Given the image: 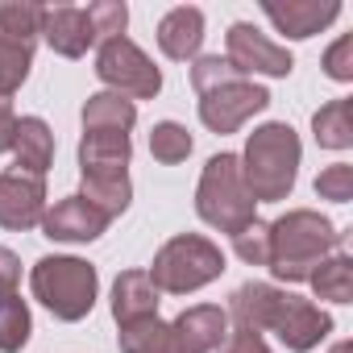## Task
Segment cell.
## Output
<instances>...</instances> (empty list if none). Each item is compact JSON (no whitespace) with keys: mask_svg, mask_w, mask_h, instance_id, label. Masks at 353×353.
I'll use <instances>...</instances> for the list:
<instances>
[{"mask_svg":"<svg viewBox=\"0 0 353 353\" xmlns=\"http://www.w3.org/2000/svg\"><path fill=\"white\" fill-rule=\"evenodd\" d=\"M312 291L320 299H332V303H349L353 299V262L349 254H328L316 270H312Z\"/></svg>","mask_w":353,"mask_h":353,"instance_id":"ffe728a7","label":"cell"},{"mask_svg":"<svg viewBox=\"0 0 353 353\" xmlns=\"http://www.w3.org/2000/svg\"><path fill=\"white\" fill-rule=\"evenodd\" d=\"M125 21H129V9L117 5V0H100V5H88V9L54 5V9H42V38L54 46V54L83 59L88 46L121 38Z\"/></svg>","mask_w":353,"mask_h":353,"instance_id":"277c9868","label":"cell"},{"mask_svg":"<svg viewBox=\"0 0 353 353\" xmlns=\"http://www.w3.org/2000/svg\"><path fill=\"white\" fill-rule=\"evenodd\" d=\"M233 250H237V258L250 262V266H270V225H262V221L245 225V229L233 237Z\"/></svg>","mask_w":353,"mask_h":353,"instance_id":"484cf974","label":"cell"},{"mask_svg":"<svg viewBox=\"0 0 353 353\" xmlns=\"http://www.w3.org/2000/svg\"><path fill=\"white\" fill-rule=\"evenodd\" d=\"M200 42H204V13L192 9V5L170 9V13L158 21V46H162V54L174 59V63L196 59Z\"/></svg>","mask_w":353,"mask_h":353,"instance_id":"9a60e30c","label":"cell"},{"mask_svg":"<svg viewBox=\"0 0 353 353\" xmlns=\"http://www.w3.org/2000/svg\"><path fill=\"white\" fill-rule=\"evenodd\" d=\"M221 353H270L266 349V341H262V332L258 328H250V324H233L229 328V336H225V349Z\"/></svg>","mask_w":353,"mask_h":353,"instance_id":"f1b7e54d","label":"cell"},{"mask_svg":"<svg viewBox=\"0 0 353 353\" xmlns=\"http://www.w3.org/2000/svg\"><path fill=\"white\" fill-rule=\"evenodd\" d=\"M270 104V92L258 88L254 79H221L212 88L200 92V121L212 129V133H237L254 112H262Z\"/></svg>","mask_w":353,"mask_h":353,"instance_id":"9c48e42d","label":"cell"},{"mask_svg":"<svg viewBox=\"0 0 353 353\" xmlns=\"http://www.w3.org/2000/svg\"><path fill=\"white\" fill-rule=\"evenodd\" d=\"M150 154H154L158 162H166V166L183 162V158L192 154V133H188L183 125H174V121H162V125H154V133H150Z\"/></svg>","mask_w":353,"mask_h":353,"instance_id":"cb8c5ba5","label":"cell"},{"mask_svg":"<svg viewBox=\"0 0 353 353\" xmlns=\"http://www.w3.org/2000/svg\"><path fill=\"white\" fill-rule=\"evenodd\" d=\"M174 332V353H212L229 336V312L216 303H196L179 320H170Z\"/></svg>","mask_w":353,"mask_h":353,"instance_id":"7c38bea8","label":"cell"},{"mask_svg":"<svg viewBox=\"0 0 353 353\" xmlns=\"http://www.w3.org/2000/svg\"><path fill=\"white\" fill-rule=\"evenodd\" d=\"M225 63L245 79V75H291V67H295V59H291V50H283L279 42H270L262 30H254L250 21H237L233 30H229V54H225Z\"/></svg>","mask_w":353,"mask_h":353,"instance_id":"30bf717a","label":"cell"},{"mask_svg":"<svg viewBox=\"0 0 353 353\" xmlns=\"http://www.w3.org/2000/svg\"><path fill=\"white\" fill-rule=\"evenodd\" d=\"M46 216V183L42 174H30L21 166L0 174V229L26 233L34 225H42Z\"/></svg>","mask_w":353,"mask_h":353,"instance_id":"8fae6325","label":"cell"},{"mask_svg":"<svg viewBox=\"0 0 353 353\" xmlns=\"http://www.w3.org/2000/svg\"><path fill=\"white\" fill-rule=\"evenodd\" d=\"M229 307H233V316L241 324L279 332V341L291 353H307V349H316L332 332L328 312H320L316 303H307L299 295H287V291H279L270 283H245V287H237Z\"/></svg>","mask_w":353,"mask_h":353,"instance_id":"6da1fadb","label":"cell"},{"mask_svg":"<svg viewBox=\"0 0 353 353\" xmlns=\"http://www.w3.org/2000/svg\"><path fill=\"white\" fill-rule=\"evenodd\" d=\"M30 63H34V50H30V46H17V42H5V38H0V100H9V96L26 83Z\"/></svg>","mask_w":353,"mask_h":353,"instance_id":"d4e9b609","label":"cell"},{"mask_svg":"<svg viewBox=\"0 0 353 353\" xmlns=\"http://www.w3.org/2000/svg\"><path fill=\"white\" fill-rule=\"evenodd\" d=\"M196 212L229 237H237L245 225L258 221L254 216V196L241 179V158L237 154L208 158V166L200 174V188H196Z\"/></svg>","mask_w":353,"mask_h":353,"instance_id":"5b68a950","label":"cell"},{"mask_svg":"<svg viewBox=\"0 0 353 353\" xmlns=\"http://www.w3.org/2000/svg\"><path fill=\"white\" fill-rule=\"evenodd\" d=\"M13 154H17V166L30 170V174H42L54 162V133L42 117H21L17 121V133H13Z\"/></svg>","mask_w":353,"mask_h":353,"instance_id":"e0dca14e","label":"cell"},{"mask_svg":"<svg viewBox=\"0 0 353 353\" xmlns=\"http://www.w3.org/2000/svg\"><path fill=\"white\" fill-rule=\"evenodd\" d=\"M137 121V104L117 92H96L83 104V133H129Z\"/></svg>","mask_w":353,"mask_h":353,"instance_id":"ac0fdd59","label":"cell"},{"mask_svg":"<svg viewBox=\"0 0 353 353\" xmlns=\"http://www.w3.org/2000/svg\"><path fill=\"white\" fill-rule=\"evenodd\" d=\"M316 196H320V200H332V204H349V200H353V166H349V162H336V166L320 170Z\"/></svg>","mask_w":353,"mask_h":353,"instance_id":"4316f807","label":"cell"},{"mask_svg":"<svg viewBox=\"0 0 353 353\" xmlns=\"http://www.w3.org/2000/svg\"><path fill=\"white\" fill-rule=\"evenodd\" d=\"M262 13L279 26V34L287 38H312L320 34L324 26H332L341 17V5L336 0H287V5H274V0H266Z\"/></svg>","mask_w":353,"mask_h":353,"instance_id":"5bb4252c","label":"cell"},{"mask_svg":"<svg viewBox=\"0 0 353 353\" xmlns=\"http://www.w3.org/2000/svg\"><path fill=\"white\" fill-rule=\"evenodd\" d=\"M341 250V233L312 208H295L270 225V270L283 283H307L312 270Z\"/></svg>","mask_w":353,"mask_h":353,"instance_id":"7a4b0ae2","label":"cell"},{"mask_svg":"<svg viewBox=\"0 0 353 353\" xmlns=\"http://www.w3.org/2000/svg\"><path fill=\"white\" fill-rule=\"evenodd\" d=\"M17 283H21V258H17L13 250L0 245V295H5V291H17Z\"/></svg>","mask_w":353,"mask_h":353,"instance_id":"f546056e","label":"cell"},{"mask_svg":"<svg viewBox=\"0 0 353 353\" xmlns=\"http://www.w3.org/2000/svg\"><path fill=\"white\" fill-rule=\"evenodd\" d=\"M324 71H328L332 79H341V83L353 79V34H345V38L324 54Z\"/></svg>","mask_w":353,"mask_h":353,"instance_id":"83f0119b","label":"cell"},{"mask_svg":"<svg viewBox=\"0 0 353 353\" xmlns=\"http://www.w3.org/2000/svg\"><path fill=\"white\" fill-rule=\"evenodd\" d=\"M295 170H299V137L291 125L270 121V125L250 133L245 158H241V179H245L254 204L258 200H266V204L287 200L295 188Z\"/></svg>","mask_w":353,"mask_h":353,"instance_id":"3957f363","label":"cell"},{"mask_svg":"<svg viewBox=\"0 0 353 353\" xmlns=\"http://www.w3.org/2000/svg\"><path fill=\"white\" fill-rule=\"evenodd\" d=\"M38 34H42V5H0V38L5 42L34 50Z\"/></svg>","mask_w":353,"mask_h":353,"instance_id":"603a6c76","label":"cell"},{"mask_svg":"<svg viewBox=\"0 0 353 353\" xmlns=\"http://www.w3.org/2000/svg\"><path fill=\"white\" fill-rule=\"evenodd\" d=\"M221 270H225L221 245H212L208 237H196V233H179L154 254V266L145 274L166 295H192V291L208 287L212 279H221Z\"/></svg>","mask_w":353,"mask_h":353,"instance_id":"8992f818","label":"cell"},{"mask_svg":"<svg viewBox=\"0 0 353 353\" xmlns=\"http://www.w3.org/2000/svg\"><path fill=\"white\" fill-rule=\"evenodd\" d=\"M30 287L42 307H50L59 320L71 324L96 307L100 279H96V266L83 258H42L30 274Z\"/></svg>","mask_w":353,"mask_h":353,"instance_id":"52a82bcc","label":"cell"},{"mask_svg":"<svg viewBox=\"0 0 353 353\" xmlns=\"http://www.w3.org/2000/svg\"><path fill=\"white\" fill-rule=\"evenodd\" d=\"M112 316H117V324H133V320L158 316V287L150 283L145 270H125L112 283Z\"/></svg>","mask_w":353,"mask_h":353,"instance_id":"2e32d148","label":"cell"},{"mask_svg":"<svg viewBox=\"0 0 353 353\" xmlns=\"http://www.w3.org/2000/svg\"><path fill=\"white\" fill-rule=\"evenodd\" d=\"M104 229H108V216L83 196H67L42 216V233L50 241H96Z\"/></svg>","mask_w":353,"mask_h":353,"instance_id":"4fadbf2b","label":"cell"},{"mask_svg":"<svg viewBox=\"0 0 353 353\" xmlns=\"http://www.w3.org/2000/svg\"><path fill=\"white\" fill-rule=\"evenodd\" d=\"M312 129L324 150H349L353 145V100H328L312 117Z\"/></svg>","mask_w":353,"mask_h":353,"instance_id":"d6986e66","label":"cell"},{"mask_svg":"<svg viewBox=\"0 0 353 353\" xmlns=\"http://www.w3.org/2000/svg\"><path fill=\"white\" fill-rule=\"evenodd\" d=\"M328 353H353V345H349V341H336V345H332Z\"/></svg>","mask_w":353,"mask_h":353,"instance_id":"1f68e13d","label":"cell"},{"mask_svg":"<svg viewBox=\"0 0 353 353\" xmlns=\"http://www.w3.org/2000/svg\"><path fill=\"white\" fill-rule=\"evenodd\" d=\"M30 332H34V320L21 291H5L0 295V353H21Z\"/></svg>","mask_w":353,"mask_h":353,"instance_id":"44dd1931","label":"cell"},{"mask_svg":"<svg viewBox=\"0 0 353 353\" xmlns=\"http://www.w3.org/2000/svg\"><path fill=\"white\" fill-rule=\"evenodd\" d=\"M96 75L108 83V92H117V96H125V100H154V96L162 92V71H158L125 34L100 42Z\"/></svg>","mask_w":353,"mask_h":353,"instance_id":"ba28073f","label":"cell"},{"mask_svg":"<svg viewBox=\"0 0 353 353\" xmlns=\"http://www.w3.org/2000/svg\"><path fill=\"white\" fill-rule=\"evenodd\" d=\"M13 133H17V117H13L9 100H0V154L13 150Z\"/></svg>","mask_w":353,"mask_h":353,"instance_id":"4dcf8cb0","label":"cell"},{"mask_svg":"<svg viewBox=\"0 0 353 353\" xmlns=\"http://www.w3.org/2000/svg\"><path fill=\"white\" fill-rule=\"evenodd\" d=\"M121 353H174V332L158 316L121 324Z\"/></svg>","mask_w":353,"mask_h":353,"instance_id":"7402d4cb","label":"cell"}]
</instances>
